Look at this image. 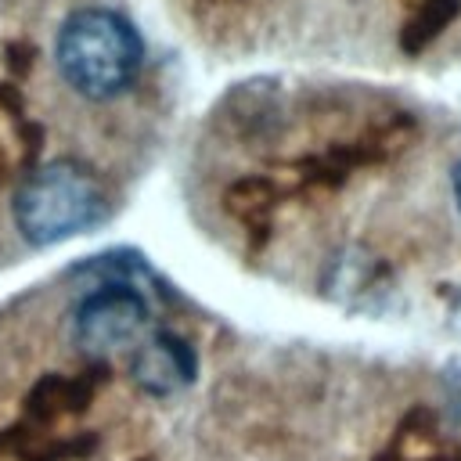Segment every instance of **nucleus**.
Here are the masks:
<instances>
[{"mask_svg":"<svg viewBox=\"0 0 461 461\" xmlns=\"http://www.w3.org/2000/svg\"><path fill=\"white\" fill-rule=\"evenodd\" d=\"M457 7H461V0H418L414 11H411V18L403 22L400 47H403L407 54L425 50V47H429V43L454 22Z\"/></svg>","mask_w":461,"mask_h":461,"instance_id":"nucleus-8","label":"nucleus"},{"mask_svg":"<svg viewBox=\"0 0 461 461\" xmlns=\"http://www.w3.org/2000/svg\"><path fill=\"white\" fill-rule=\"evenodd\" d=\"M112 216L108 184L79 158H50L32 166L11 198V220L32 249H50L68 238L104 227Z\"/></svg>","mask_w":461,"mask_h":461,"instance_id":"nucleus-2","label":"nucleus"},{"mask_svg":"<svg viewBox=\"0 0 461 461\" xmlns=\"http://www.w3.org/2000/svg\"><path fill=\"white\" fill-rule=\"evenodd\" d=\"M281 198H285V191H281L277 180L259 176V173H249V176H238V180L227 184V191H223V209H227V216H230L249 238L263 241V238L270 234V227H274V212H277Z\"/></svg>","mask_w":461,"mask_h":461,"instance_id":"nucleus-6","label":"nucleus"},{"mask_svg":"<svg viewBox=\"0 0 461 461\" xmlns=\"http://www.w3.org/2000/svg\"><path fill=\"white\" fill-rule=\"evenodd\" d=\"M144 58L140 29L115 7H76L61 18L54 36V68L61 83L86 101L122 97L137 83Z\"/></svg>","mask_w":461,"mask_h":461,"instance_id":"nucleus-1","label":"nucleus"},{"mask_svg":"<svg viewBox=\"0 0 461 461\" xmlns=\"http://www.w3.org/2000/svg\"><path fill=\"white\" fill-rule=\"evenodd\" d=\"M40 151V130L25 115L22 94L11 83H0V187L14 173H29Z\"/></svg>","mask_w":461,"mask_h":461,"instance_id":"nucleus-7","label":"nucleus"},{"mask_svg":"<svg viewBox=\"0 0 461 461\" xmlns=\"http://www.w3.org/2000/svg\"><path fill=\"white\" fill-rule=\"evenodd\" d=\"M450 180H454V198H457V209H461V162L454 166V176Z\"/></svg>","mask_w":461,"mask_h":461,"instance_id":"nucleus-9","label":"nucleus"},{"mask_svg":"<svg viewBox=\"0 0 461 461\" xmlns=\"http://www.w3.org/2000/svg\"><path fill=\"white\" fill-rule=\"evenodd\" d=\"M68 331L86 360L108 367L112 357L130 360V353L155 331V310L130 277H108L79 295Z\"/></svg>","mask_w":461,"mask_h":461,"instance_id":"nucleus-3","label":"nucleus"},{"mask_svg":"<svg viewBox=\"0 0 461 461\" xmlns=\"http://www.w3.org/2000/svg\"><path fill=\"white\" fill-rule=\"evenodd\" d=\"M108 367L104 364H94L90 371H79V375H61V371H47L32 382L29 396H25V411H22V421L36 425V429H54L61 418H72V414H83L101 382H104Z\"/></svg>","mask_w":461,"mask_h":461,"instance_id":"nucleus-5","label":"nucleus"},{"mask_svg":"<svg viewBox=\"0 0 461 461\" xmlns=\"http://www.w3.org/2000/svg\"><path fill=\"white\" fill-rule=\"evenodd\" d=\"M126 371L133 378V385L155 400H166V396H176L184 393L194 375H198V353L194 346L169 331V328H155L126 360Z\"/></svg>","mask_w":461,"mask_h":461,"instance_id":"nucleus-4","label":"nucleus"}]
</instances>
